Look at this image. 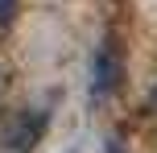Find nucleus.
I'll use <instances>...</instances> for the list:
<instances>
[{
    "label": "nucleus",
    "mask_w": 157,
    "mask_h": 153,
    "mask_svg": "<svg viewBox=\"0 0 157 153\" xmlns=\"http://www.w3.org/2000/svg\"><path fill=\"white\" fill-rule=\"evenodd\" d=\"M13 17H17V0H0V29H4Z\"/></svg>",
    "instance_id": "3"
},
{
    "label": "nucleus",
    "mask_w": 157,
    "mask_h": 153,
    "mask_svg": "<svg viewBox=\"0 0 157 153\" xmlns=\"http://www.w3.org/2000/svg\"><path fill=\"white\" fill-rule=\"evenodd\" d=\"M91 75H95V83H91V91H95V95H108V91H116V87H120V75H124V66H120V46L103 41V46H99V54H95Z\"/></svg>",
    "instance_id": "2"
},
{
    "label": "nucleus",
    "mask_w": 157,
    "mask_h": 153,
    "mask_svg": "<svg viewBox=\"0 0 157 153\" xmlns=\"http://www.w3.org/2000/svg\"><path fill=\"white\" fill-rule=\"evenodd\" d=\"M149 108H157V87H153V95H149Z\"/></svg>",
    "instance_id": "4"
},
{
    "label": "nucleus",
    "mask_w": 157,
    "mask_h": 153,
    "mask_svg": "<svg viewBox=\"0 0 157 153\" xmlns=\"http://www.w3.org/2000/svg\"><path fill=\"white\" fill-rule=\"evenodd\" d=\"M46 124H50V112H37V108L17 112L13 128H8V149L13 153H33V145H37L41 132H46Z\"/></svg>",
    "instance_id": "1"
}]
</instances>
